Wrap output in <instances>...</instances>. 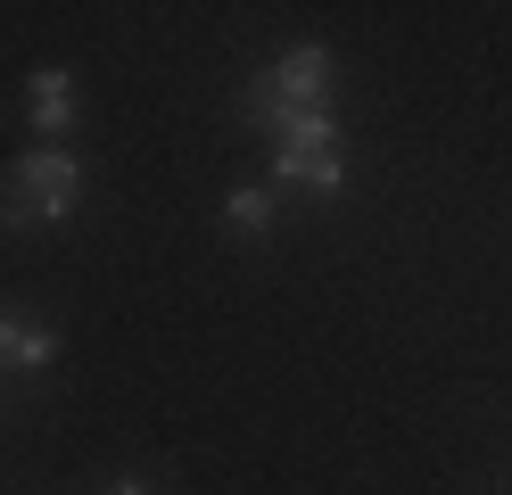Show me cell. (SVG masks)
Returning <instances> with one entry per match:
<instances>
[{
  "label": "cell",
  "instance_id": "cell-1",
  "mask_svg": "<svg viewBox=\"0 0 512 495\" xmlns=\"http://www.w3.org/2000/svg\"><path fill=\"white\" fill-rule=\"evenodd\" d=\"M83 198V165L67 149H25L9 174H0V223L9 231H42V223H67Z\"/></svg>",
  "mask_w": 512,
  "mask_h": 495
},
{
  "label": "cell",
  "instance_id": "cell-2",
  "mask_svg": "<svg viewBox=\"0 0 512 495\" xmlns=\"http://www.w3.org/2000/svg\"><path fill=\"white\" fill-rule=\"evenodd\" d=\"M314 108H331V50L323 42H298L273 75L248 83V116L265 124V132H281L290 116H314Z\"/></svg>",
  "mask_w": 512,
  "mask_h": 495
},
{
  "label": "cell",
  "instance_id": "cell-3",
  "mask_svg": "<svg viewBox=\"0 0 512 495\" xmlns=\"http://www.w3.org/2000/svg\"><path fill=\"white\" fill-rule=\"evenodd\" d=\"M273 174L281 182H298V190H314V198H331L339 190V124H331V108H314V116H290L273 132Z\"/></svg>",
  "mask_w": 512,
  "mask_h": 495
},
{
  "label": "cell",
  "instance_id": "cell-4",
  "mask_svg": "<svg viewBox=\"0 0 512 495\" xmlns=\"http://www.w3.org/2000/svg\"><path fill=\"white\" fill-rule=\"evenodd\" d=\"M58 363V330L34 314H0V372H50Z\"/></svg>",
  "mask_w": 512,
  "mask_h": 495
},
{
  "label": "cell",
  "instance_id": "cell-5",
  "mask_svg": "<svg viewBox=\"0 0 512 495\" xmlns=\"http://www.w3.org/2000/svg\"><path fill=\"white\" fill-rule=\"evenodd\" d=\"M67 124H75V83L58 75V66H42L34 75V132L42 141H67Z\"/></svg>",
  "mask_w": 512,
  "mask_h": 495
},
{
  "label": "cell",
  "instance_id": "cell-6",
  "mask_svg": "<svg viewBox=\"0 0 512 495\" xmlns=\"http://www.w3.org/2000/svg\"><path fill=\"white\" fill-rule=\"evenodd\" d=\"M223 223H232V240H265L273 231V198L265 190H232L223 198Z\"/></svg>",
  "mask_w": 512,
  "mask_h": 495
},
{
  "label": "cell",
  "instance_id": "cell-7",
  "mask_svg": "<svg viewBox=\"0 0 512 495\" xmlns=\"http://www.w3.org/2000/svg\"><path fill=\"white\" fill-rule=\"evenodd\" d=\"M108 495H141V487H133V479H124V487H108Z\"/></svg>",
  "mask_w": 512,
  "mask_h": 495
}]
</instances>
